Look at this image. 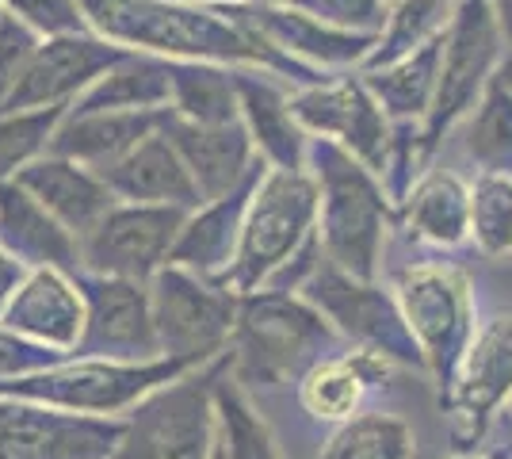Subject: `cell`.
<instances>
[{
  "label": "cell",
  "mask_w": 512,
  "mask_h": 459,
  "mask_svg": "<svg viewBox=\"0 0 512 459\" xmlns=\"http://www.w3.org/2000/svg\"><path fill=\"white\" fill-rule=\"evenodd\" d=\"M459 0H390L386 4V23L379 31V43L371 50L367 66L375 69L386 62H398L413 50H421L425 43L440 39L448 31L451 16H455Z\"/></svg>",
  "instance_id": "cell-32"
},
{
  "label": "cell",
  "mask_w": 512,
  "mask_h": 459,
  "mask_svg": "<svg viewBox=\"0 0 512 459\" xmlns=\"http://www.w3.org/2000/svg\"><path fill=\"white\" fill-rule=\"evenodd\" d=\"M264 169L268 165H260L230 196H218L211 203H203V207H195L188 222H184V230H180V241L172 249L169 264H180V268H192L199 276L222 280L226 268L234 264L237 241H241V222H245L249 199H253V188Z\"/></svg>",
  "instance_id": "cell-25"
},
{
  "label": "cell",
  "mask_w": 512,
  "mask_h": 459,
  "mask_svg": "<svg viewBox=\"0 0 512 459\" xmlns=\"http://www.w3.org/2000/svg\"><path fill=\"white\" fill-rule=\"evenodd\" d=\"M291 92L276 73L264 69H237V96H241V123L253 138L256 157L268 169H306L310 165V134L295 115Z\"/></svg>",
  "instance_id": "cell-19"
},
{
  "label": "cell",
  "mask_w": 512,
  "mask_h": 459,
  "mask_svg": "<svg viewBox=\"0 0 512 459\" xmlns=\"http://www.w3.org/2000/svg\"><path fill=\"white\" fill-rule=\"evenodd\" d=\"M440 54H444V35L398 62L360 69L363 85L371 88V96L390 115V123H425L432 115L436 88H440Z\"/></svg>",
  "instance_id": "cell-27"
},
{
  "label": "cell",
  "mask_w": 512,
  "mask_h": 459,
  "mask_svg": "<svg viewBox=\"0 0 512 459\" xmlns=\"http://www.w3.org/2000/svg\"><path fill=\"white\" fill-rule=\"evenodd\" d=\"M214 414H218V452L222 459H283L279 440L268 421L256 414L249 391L234 379V364L218 375L214 387Z\"/></svg>",
  "instance_id": "cell-30"
},
{
  "label": "cell",
  "mask_w": 512,
  "mask_h": 459,
  "mask_svg": "<svg viewBox=\"0 0 512 459\" xmlns=\"http://www.w3.org/2000/svg\"><path fill=\"white\" fill-rule=\"evenodd\" d=\"M69 108H35V111H0V184L50 153V138L58 131Z\"/></svg>",
  "instance_id": "cell-35"
},
{
  "label": "cell",
  "mask_w": 512,
  "mask_h": 459,
  "mask_svg": "<svg viewBox=\"0 0 512 459\" xmlns=\"http://www.w3.org/2000/svg\"><path fill=\"white\" fill-rule=\"evenodd\" d=\"M85 291V333L77 341V360H111V364H153L165 360L153 303L146 284L81 272Z\"/></svg>",
  "instance_id": "cell-12"
},
{
  "label": "cell",
  "mask_w": 512,
  "mask_h": 459,
  "mask_svg": "<svg viewBox=\"0 0 512 459\" xmlns=\"http://www.w3.org/2000/svg\"><path fill=\"white\" fill-rule=\"evenodd\" d=\"M512 402V314H497L482 322L467 356L451 375V383L440 391V410L448 414L451 444L459 456L474 452L493 417Z\"/></svg>",
  "instance_id": "cell-10"
},
{
  "label": "cell",
  "mask_w": 512,
  "mask_h": 459,
  "mask_svg": "<svg viewBox=\"0 0 512 459\" xmlns=\"http://www.w3.org/2000/svg\"><path fill=\"white\" fill-rule=\"evenodd\" d=\"M188 207H157V203H119L85 241V272L150 284L172 261V249L188 222Z\"/></svg>",
  "instance_id": "cell-13"
},
{
  "label": "cell",
  "mask_w": 512,
  "mask_h": 459,
  "mask_svg": "<svg viewBox=\"0 0 512 459\" xmlns=\"http://www.w3.org/2000/svg\"><path fill=\"white\" fill-rule=\"evenodd\" d=\"M161 131L169 134L176 153L184 157V165H188L203 203H211L218 196H230L234 188H241L264 165L256 157V146L249 131H245V123L199 127V123H188L172 108H165L161 111Z\"/></svg>",
  "instance_id": "cell-17"
},
{
  "label": "cell",
  "mask_w": 512,
  "mask_h": 459,
  "mask_svg": "<svg viewBox=\"0 0 512 459\" xmlns=\"http://www.w3.org/2000/svg\"><path fill=\"white\" fill-rule=\"evenodd\" d=\"M398 230L428 249H459L470 241V184L451 169L432 165L398 199Z\"/></svg>",
  "instance_id": "cell-24"
},
{
  "label": "cell",
  "mask_w": 512,
  "mask_h": 459,
  "mask_svg": "<svg viewBox=\"0 0 512 459\" xmlns=\"http://www.w3.org/2000/svg\"><path fill=\"white\" fill-rule=\"evenodd\" d=\"M394 360H386L383 352L371 349H352L333 352L318 360L310 372L299 379V402L302 410L325 421V425H341L348 417L363 414L367 398L375 391H383L394 375Z\"/></svg>",
  "instance_id": "cell-21"
},
{
  "label": "cell",
  "mask_w": 512,
  "mask_h": 459,
  "mask_svg": "<svg viewBox=\"0 0 512 459\" xmlns=\"http://www.w3.org/2000/svg\"><path fill=\"white\" fill-rule=\"evenodd\" d=\"M256 4H287V0H256Z\"/></svg>",
  "instance_id": "cell-44"
},
{
  "label": "cell",
  "mask_w": 512,
  "mask_h": 459,
  "mask_svg": "<svg viewBox=\"0 0 512 459\" xmlns=\"http://www.w3.org/2000/svg\"><path fill=\"white\" fill-rule=\"evenodd\" d=\"M100 176L111 184L119 203H157V207H188V211L203 207L184 157L176 153L161 127L146 134L127 157L107 165Z\"/></svg>",
  "instance_id": "cell-23"
},
{
  "label": "cell",
  "mask_w": 512,
  "mask_h": 459,
  "mask_svg": "<svg viewBox=\"0 0 512 459\" xmlns=\"http://www.w3.org/2000/svg\"><path fill=\"white\" fill-rule=\"evenodd\" d=\"M306 169L318 180V241L325 261L360 280H379L386 238L398 226V203L386 180L325 138L310 142Z\"/></svg>",
  "instance_id": "cell-2"
},
{
  "label": "cell",
  "mask_w": 512,
  "mask_h": 459,
  "mask_svg": "<svg viewBox=\"0 0 512 459\" xmlns=\"http://www.w3.org/2000/svg\"><path fill=\"white\" fill-rule=\"evenodd\" d=\"M214 459H222V452H218V448H214Z\"/></svg>",
  "instance_id": "cell-47"
},
{
  "label": "cell",
  "mask_w": 512,
  "mask_h": 459,
  "mask_svg": "<svg viewBox=\"0 0 512 459\" xmlns=\"http://www.w3.org/2000/svg\"><path fill=\"white\" fill-rule=\"evenodd\" d=\"M341 333L302 291H253L237 306L230 364L234 379L253 387H287L299 383L318 360L333 356Z\"/></svg>",
  "instance_id": "cell-3"
},
{
  "label": "cell",
  "mask_w": 512,
  "mask_h": 459,
  "mask_svg": "<svg viewBox=\"0 0 512 459\" xmlns=\"http://www.w3.org/2000/svg\"><path fill=\"white\" fill-rule=\"evenodd\" d=\"M180 4H207V8H218V4H234V0H180Z\"/></svg>",
  "instance_id": "cell-43"
},
{
  "label": "cell",
  "mask_w": 512,
  "mask_h": 459,
  "mask_svg": "<svg viewBox=\"0 0 512 459\" xmlns=\"http://www.w3.org/2000/svg\"><path fill=\"white\" fill-rule=\"evenodd\" d=\"M16 180L81 241L119 207V196L111 192L104 176L88 165L69 161V157H58V153H43Z\"/></svg>",
  "instance_id": "cell-22"
},
{
  "label": "cell",
  "mask_w": 512,
  "mask_h": 459,
  "mask_svg": "<svg viewBox=\"0 0 512 459\" xmlns=\"http://www.w3.org/2000/svg\"><path fill=\"white\" fill-rule=\"evenodd\" d=\"M490 4L497 23H501V31H505V39L512 43V0H490Z\"/></svg>",
  "instance_id": "cell-41"
},
{
  "label": "cell",
  "mask_w": 512,
  "mask_h": 459,
  "mask_svg": "<svg viewBox=\"0 0 512 459\" xmlns=\"http://www.w3.org/2000/svg\"><path fill=\"white\" fill-rule=\"evenodd\" d=\"M230 352L211 364L161 383L123 417V437L111 459H214L218 414L214 387L226 372Z\"/></svg>",
  "instance_id": "cell-5"
},
{
  "label": "cell",
  "mask_w": 512,
  "mask_h": 459,
  "mask_svg": "<svg viewBox=\"0 0 512 459\" xmlns=\"http://www.w3.org/2000/svg\"><path fill=\"white\" fill-rule=\"evenodd\" d=\"M230 16L253 27L264 43L283 50L287 58H295L302 66L318 69V73H356L367 66L371 50L379 43V35H356L325 20H314L291 4H256V0H234L222 4Z\"/></svg>",
  "instance_id": "cell-15"
},
{
  "label": "cell",
  "mask_w": 512,
  "mask_h": 459,
  "mask_svg": "<svg viewBox=\"0 0 512 459\" xmlns=\"http://www.w3.org/2000/svg\"><path fill=\"white\" fill-rule=\"evenodd\" d=\"M470 241L482 257H512V176L478 173L470 180Z\"/></svg>",
  "instance_id": "cell-34"
},
{
  "label": "cell",
  "mask_w": 512,
  "mask_h": 459,
  "mask_svg": "<svg viewBox=\"0 0 512 459\" xmlns=\"http://www.w3.org/2000/svg\"><path fill=\"white\" fill-rule=\"evenodd\" d=\"M81 4H85L88 31L134 54H153L169 62L264 69V73L287 77L295 88L318 85L329 77L264 43L253 27L230 16L222 4L218 8L180 4V0H81Z\"/></svg>",
  "instance_id": "cell-1"
},
{
  "label": "cell",
  "mask_w": 512,
  "mask_h": 459,
  "mask_svg": "<svg viewBox=\"0 0 512 459\" xmlns=\"http://www.w3.org/2000/svg\"><path fill=\"white\" fill-rule=\"evenodd\" d=\"M318 180L310 169H264L241 222L234 264L218 284L234 295L268 287L287 264L318 241Z\"/></svg>",
  "instance_id": "cell-4"
},
{
  "label": "cell",
  "mask_w": 512,
  "mask_h": 459,
  "mask_svg": "<svg viewBox=\"0 0 512 459\" xmlns=\"http://www.w3.org/2000/svg\"><path fill=\"white\" fill-rule=\"evenodd\" d=\"M150 303L161 352L169 360L203 368L230 352L241 295L226 284L180 264H165L150 280Z\"/></svg>",
  "instance_id": "cell-7"
},
{
  "label": "cell",
  "mask_w": 512,
  "mask_h": 459,
  "mask_svg": "<svg viewBox=\"0 0 512 459\" xmlns=\"http://www.w3.org/2000/svg\"><path fill=\"white\" fill-rule=\"evenodd\" d=\"M0 326L54 352L77 349V341L85 333V291L77 284V276H69V272L31 268L4 306Z\"/></svg>",
  "instance_id": "cell-18"
},
{
  "label": "cell",
  "mask_w": 512,
  "mask_h": 459,
  "mask_svg": "<svg viewBox=\"0 0 512 459\" xmlns=\"http://www.w3.org/2000/svg\"><path fill=\"white\" fill-rule=\"evenodd\" d=\"M4 16H8V8H4V4H0V20H4Z\"/></svg>",
  "instance_id": "cell-46"
},
{
  "label": "cell",
  "mask_w": 512,
  "mask_h": 459,
  "mask_svg": "<svg viewBox=\"0 0 512 459\" xmlns=\"http://www.w3.org/2000/svg\"><path fill=\"white\" fill-rule=\"evenodd\" d=\"M16 20H23L39 39H62L88 31L81 0H0Z\"/></svg>",
  "instance_id": "cell-36"
},
{
  "label": "cell",
  "mask_w": 512,
  "mask_h": 459,
  "mask_svg": "<svg viewBox=\"0 0 512 459\" xmlns=\"http://www.w3.org/2000/svg\"><path fill=\"white\" fill-rule=\"evenodd\" d=\"M497 85H505L512 92V43L505 50V58H501V69H497Z\"/></svg>",
  "instance_id": "cell-42"
},
{
  "label": "cell",
  "mask_w": 512,
  "mask_h": 459,
  "mask_svg": "<svg viewBox=\"0 0 512 459\" xmlns=\"http://www.w3.org/2000/svg\"><path fill=\"white\" fill-rule=\"evenodd\" d=\"M314 20H325L356 35H379L386 23V4L390 0H287Z\"/></svg>",
  "instance_id": "cell-38"
},
{
  "label": "cell",
  "mask_w": 512,
  "mask_h": 459,
  "mask_svg": "<svg viewBox=\"0 0 512 459\" xmlns=\"http://www.w3.org/2000/svg\"><path fill=\"white\" fill-rule=\"evenodd\" d=\"M302 295L329 318V326L341 333V341L356 349L383 352L398 368L425 372V356L409 333L394 287H383L379 280H360L321 257L314 276L302 284Z\"/></svg>",
  "instance_id": "cell-9"
},
{
  "label": "cell",
  "mask_w": 512,
  "mask_h": 459,
  "mask_svg": "<svg viewBox=\"0 0 512 459\" xmlns=\"http://www.w3.org/2000/svg\"><path fill=\"white\" fill-rule=\"evenodd\" d=\"M39 35L27 27L23 20H16L12 12L0 20V108L12 100V92L20 88V81L27 77V69L39 54Z\"/></svg>",
  "instance_id": "cell-37"
},
{
  "label": "cell",
  "mask_w": 512,
  "mask_h": 459,
  "mask_svg": "<svg viewBox=\"0 0 512 459\" xmlns=\"http://www.w3.org/2000/svg\"><path fill=\"white\" fill-rule=\"evenodd\" d=\"M417 437L406 417L386 410H363L333 425L329 440L321 444L318 459H413Z\"/></svg>",
  "instance_id": "cell-31"
},
{
  "label": "cell",
  "mask_w": 512,
  "mask_h": 459,
  "mask_svg": "<svg viewBox=\"0 0 512 459\" xmlns=\"http://www.w3.org/2000/svg\"><path fill=\"white\" fill-rule=\"evenodd\" d=\"M65 352H54L39 345V341H27L20 333L0 326V379H16V375H31L62 364Z\"/></svg>",
  "instance_id": "cell-39"
},
{
  "label": "cell",
  "mask_w": 512,
  "mask_h": 459,
  "mask_svg": "<svg viewBox=\"0 0 512 459\" xmlns=\"http://www.w3.org/2000/svg\"><path fill=\"white\" fill-rule=\"evenodd\" d=\"M123 417L69 414L23 398H0V459H111Z\"/></svg>",
  "instance_id": "cell-14"
},
{
  "label": "cell",
  "mask_w": 512,
  "mask_h": 459,
  "mask_svg": "<svg viewBox=\"0 0 512 459\" xmlns=\"http://www.w3.org/2000/svg\"><path fill=\"white\" fill-rule=\"evenodd\" d=\"M451 459H482V456H474V452H467V456H451Z\"/></svg>",
  "instance_id": "cell-45"
},
{
  "label": "cell",
  "mask_w": 512,
  "mask_h": 459,
  "mask_svg": "<svg viewBox=\"0 0 512 459\" xmlns=\"http://www.w3.org/2000/svg\"><path fill=\"white\" fill-rule=\"evenodd\" d=\"M0 245L27 268H58L69 276L85 272L81 238L54 219L20 180L0 184Z\"/></svg>",
  "instance_id": "cell-20"
},
{
  "label": "cell",
  "mask_w": 512,
  "mask_h": 459,
  "mask_svg": "<svg viewBox=\"0 0 512 459\" xmlns=\"http://www.w3.org/2000/svg\"><path fill=\"white\" fill-rule=\"evenodd\" d=\"M130 50L107 43L96 31L81 35H62V39H43L35 62L27 69L20 88L0 111H35V108H73L96 77H104L119 58Z\"/></svg>",
  "instance_id": "cell-16"
},
{
  "label": "cell",
  "mask_w": 512,
  "mask_h": 459,
  "mask_svg": "<svg viewBox=\"0 0 512 459\" xmlns=\"http://www.w3.org/2000/svg\"><path fill=\"white\" fill-rule=\"evenodd\" d=\"M463 127V150L478 173L512 176V92L493 81Z\"/></svg>",
  "instance_id": "cell-33"
},
{
  "label": "cell",
  "mask_w": 512,
  "mask_h": 459,
  "mask_svg": "<svg viewBox=\"0 0 512 459\" xmlns=\"http://www.w3.org/2000/svg\"><path fill=\"white\" fill-rule=\"evenodd\" d=\"M172 100L169 108L199 127H226L241 123V96H237V69L214 62H169Z\"/></svg>",
  "instance_id": "cell-29"
},
{
  "label": "cell",
  "mask_w": 512,
  "mask_h": 459,
  "mask_svg": "<svg viewBox=\"0 0 512 459\" xmlns=\"http://www.w3.org/2000/svg\"><path fill=\"white\" fill-rule=\"evenodd\" d=\"M31 268L23 261H16L4 245H0V314H4V306H8V299L16 295V287L23 284V276H27Z\"/></svg>",
  "instance_id": "cell-40"
},
{
  "label": "cell",
  "mask_w": 512,
  "mask_h": 459,
  "mask_svg": "<svg viewBox=\"0 0 512 459\" xmlns=\"http://www.w3.org/2000/svg\"><path fill=\"white\" fill-rule=\"evenodd\" d=\"M509 410H512V402H509Z\"/></svg>",
  "instance_id": "cell-48"
},
{
  "label": "cell",
  "mask_w": 512,
  "mask_h": 459,
  "mask_svg": "<svg viewBox=\"0 0 512 459\" xmlns=\"http://www.w3.org/2000/svg\"><path fill=\"white\" fill-rule=\"evenodd\" d=\"M509 50V39L493 16L490 0H459L448 31H444V54H440V88L436 104L425 119L428 146L440 150L474 104L486 96V88L497 81L501 58Z\"/></svg>",
  "instance_id": "cell-8"
},
{
  "label": "cell",
  "mask_w": 512,
  "mask_h": 459,
  "mask_svg": "<svg viewBox=\"0 0 512 459\" xmlns=\"http://www.w3.org/2000/svg\"><path fill=\"white\" fill-rule=\"evenodd\" d=\"M394 295L425 356V375L436 383V391H444L482 326L470 276L448 261L409 264L394 276Z\"/></svg>",
  "instance_id": "cell-6"
},
{
  "label": "cell",
  "mask_w": 512,
  "mask_h": 459,
  "mask_svg": "<svg viewBox=\"0 0 512 459\" xmlns=\"http://www.w3.org/2000/svg\"><path fill=\"white\" fill-rule=\"evenodd\" d=\"M172 100L169 58L134 54L119 58L69 111H165Z\"/></svg>",
  "instance_id": "cell-28"
},
{
  "label": "cell",
  "mask_w": 512,
  "mask_h": 459,
  "mask_svg": "<svg viewBox=\"0 0 512 459\" xmlns=\"http://www.w3.org/2000/svg\"><path fill=\"white\" fill-rule=\"evenodd\" d=\"M157 127L161 111H65L50 138V153L104 173Z\"/></svg>",
  "instance_id": "cell-26"
},
{
  "label": "cell",
  "mask_w": 512,
  "mask_h": 459,
  "mask_svg": "<svg viewBox=\"0 0 512 459\" xmlns=\"http://www.w3.org/2000/svg\"><path fill=\"white\" fill-rule=\"evenodd\" d=\"M291 104H295V115H299V123L306 127L310 138L337 142L341 150L360 157L367 169L386 176L394 123L379 108V100L371 96V88L363 85L360 69L356 73H333L318 85L295 88Z\"/></svg>",
  "instance_id": "cell-11"
}]
</instances>
